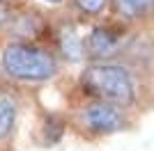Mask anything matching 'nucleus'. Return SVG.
Here are the masks:
<instances>
[{
  "mask_svg": "<svg viewBox=\"0 0 154 151\" xmlns=\"http://www.w3.org/2000/svg\"><path fill=\"white\" fill-rule=\"evenodd\" d=\"M12 12H14V7L9 5V2H0V32L7 30L9 19H12Z\"/></svg>",
  "mask_w": 154,
  "mask_h": 151,
  "instance_id": "8",
  "label": "nucleus"
},
{
  "mask_svg": "<svg viewBox=\"0 0 154 151\" xmlns=\"http://www.w3.org/2000/svg\"><path fill=\"white\" fill-rule=\"evenodd\" d=\"M42 2H46V5H55V7H60V5H64L67 0H42Z\"/></svg>",
  "mask_w": 154,
  "mask_h": 151,
  "instance_id": "9",
  "label": "nucleus"
},
{
  "mask_svg": "<svg viewBox=\"0 0 154 151\" xmlns=\"http://www.w3.org/2000/svg\"><path fill=\"white\" fill-rule=\"evenodd\" d=\"M0 69L9 82L37 85L60 73V57L51 46L32 41H5L0 48Z\"/></svg>",
  "mask_w": 154,
  "mask_h": 151,
  "instance_id": "2",
  "label": "nucleus"
},
{
  "mask_svg": "<svg viewBox=\"0 0 154 151\" xmlns=\"http://www.w3.org/2000/svg\"><path fill=\"white\" fill-rule=\"evenodd\" d=\"M0 2H12V0H0Z\"/></svg>",
  "mask_w": 154,
  "mask_h": 151,
  "instance_id": "10",
  "label": "nucleus"
},
{
  "mask_svg": "<svg viewBox=\"0 0 154 151\" xmlns=\"http://www.w3.org/2000/svg\"><path fill=\"white\" fill-rule=\"evenodd\" d=\"M21 114V94L9 80H0V151L9 149Z\"/></svg>",
  "mask_w": 154,
  "mask_h": 151,
  "instance_id": "6",
  "label": "nucleus"
},
{
  "mask_svg": "<svg viewBox=\"0 0 154 151\" xmlns=\"http://www.w3.org/2000/svg\"><path fill=\"white\" fill-rule=\"evenodd\" d=\"M110 9L120 23L149 19L154 14V0H110Z\"/></svg>",
  "mask_w": 154,
  "mask_h": 151,
  "instance_id": "7",
  "label": "nucleus"
},
{
  "mask_svg": "<svg viewBox=\"0 0 154 151\" xmlns=\"http://www.w3.org/2000/svg\"><path fill=\"white\" fill-rule=\"evenodd\" d=\"M48 32V21L35 7H19L12 12V19L7 25V39L9 41H32L39 44V39Z\"/></svg>",
  "mask_w": 154,
  "mask_h": 151,
  "instance_id": "5",
  "label": "nucleus"
},
{
  "mask_svg": "<svg viewBox=\"0 0 154 151\" xmlns=\"http://www.w3.org/2000/svg\"><path fill=\"white\" fill-rule=\"evenodd\" d=\"M78 89L85 101H103L124 110L140 101V78L122 60L88 64L78 76Z\"/></svg>",
  "mask_w": 154,
  "mask_h": 151,
  "instance_id": "1",
  "label": "nucleus"
},
{
  "mask_svg": "<svg viewBox=\"0 0 154 151\" xmlns=\"http://www.w3.org/2000/svg\"><path fill=\"white\" fill-rule=\"evenodd\" d=\"M127 25L115 23H99L83 37V50L90 62H108L120 55L127 44Z\"/></svg>",
  "mask_w": 154,
  "mask_h": 151,
  "instance_id": "4",
  "label": "nucleus"
},
{
  "mask_svg": "<svg viewBox=\"0 0 154 151\" xmlns=\"http://www.w3.org/2000/svg\"><path fill=\"white\" fill-rule=\"evenodd\" d=\"M69 124L78 135L88 140L106 138L113 133L127 131L131 126V119L124 108H117L113 103L103 101H83L81 105L69 114Z\"/></svg>",
  "mask_w": 154,
  "mask_h": 151,
  "instance_id": "3",
  "label": "nucleus"
}]
</instances>
